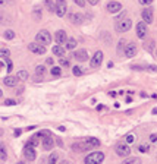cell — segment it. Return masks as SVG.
Instances as JSON below:
<instances>
[{
  "instance_id": "1",
  "label": "cell",
  "mask_w": 157,
  "mask_h": 164,
  "mask_svg": "<svg viewBox=\"0 0 157 164\" xmlns=\"http://www.w3.org/2000/svg\"><path fill=\"white\" fill-rule=\"evenodd\" d=\"M131 26H132V21L129 18L118 19V21H116V25H115V28H116L118 32H126V31L131 29Z\"/></svg>"
},
{
  "instance_id": "2",
  "label": "cell",
  "mask_w": 157,
  "mask_h": 164,
  "mask_svg": "<svg viewBox=\"0 0 157 164\" xmlns=\"http://www.w3.org/2000/svg\"><path fill=\"white\" fill-rule=\"evenodd\" d=\"M103 160H104V154L100 152V151H96V152L88 154L84 161H85L87 164H100Z\"/></svg>"
},
{
  "instance_id": "3",
  "label": "cell",
  "mask_w": 157,
  "mask_h": 164,
  "mask_svg": "<svg viewBox=\"0 0 157 164\" xmlns=\"http://www.w3.org/2000/svg\"><path fill=\"white\" fill-rule=\"evenodd\" d=\"M66 10H68L66 0H56V3H54V13L62 18V16H65Z\"/></svg>"
},
{
  "instance_id": "4",
  "label": "cell",
  "mask_w": 157,
  "mask_h": 164,
  "mask_svg": "<svg viewBox=\"0 0 157 164\" xmlns=\"http://www.w3.org/2000/svg\"><path fill=\"white\" fill-rule=\"evenodd\" d=\"M37 43H40V44H43V46H49V44L52 43L50 32L46 31V29H41V31L37 34Z\"/></svg>"
},
{
  "instance_id": "5",
  "label": "cell",
  "mask_w": 157,
  "mask_h": 164,
  "mask_svg": "<svg viewBox=\"0 0 157 164\" xmlns=\"http://www.w3.org/2000/svg\"><path fill=\"white\" fill-rule=\"evenodd\" d=\"M101 62H103V53L98 50V51H96V54L93 56V59L90 60V66H91L93 69H97V68L101 65Z\"/></svg>"
},
{
  "instance_id": "6",
  "label": "cell",
  "mask_w": 157,
  "mask_h": 164,
  "mask_svg": "<svg viewBox=\"0 0 157 164\" xmlns=\"http://www.w3.org/2000/svg\"><path fill=\"white\" fill-rule=\"evenodd\" d=\"M28 49H30V51H33L35 54H46V46H43L40 43H31L28 46Z\"/></svg>"
},
{
  "instance_id": "7",
  "label": "cell",
  "mask_w": 157,
  "mask_h": 164,
  "mask_svg": "<svg viewBox=\"0 0 157 164\" xmlns=\"http://www.w3.org/2000/svg\"><path fill=\"white\" fill-rule=\"evenodd\" d=\"M137 51H138V49H137V44L135 43H126V46H125V49H123V53L126 57H134V56L137 54Z\"/></svg>"
},
{
  "instance_id": "8",
  "label": "cell",
  "mask_w": 157,
  "mask_h": 164,
  "mask_svg": "<svg viewBox=\"0 0 157 164\" xmlns=\"http://www.w3.org/2000/svg\"><path fill=\"white\" fill-rule=\"evenodd\" d=\"M116 154L119 155V157H129V154H131V148L128 145H125V144H119V145H116Z\"/></svg>"
},
{
  "instance_id": "9",
  "label": "cell",
  "mask_w": 157,
  "mask_h": 164,
  "mask_svg": "<svg viewBox=\"0 0 157 164\" xmlns=\"http://www.w3.org/2000/svg\"><path fill=\"white\" fill-rule=\"evenodd\" d=\"M24 155H25V158H27V160L34 161L35 157H37V154H35V146L25 145V148H24Z\"/></svg>"
},
{
  "instance_id": "10",
  "label": "cell",
  "mask_w": 157,
  "mask_h": 164,
  "mask_svg": "<svg viewBox=\"0 0 157 164\" xmlns=\"http://www.w3.org/2000/svg\"><path fill=\"white\" fill-rule=\"evenodd\" d=\"M148 34V29H147V24L142 21V22H138L137 24V35H138V38H145V35Z\"/></svg>"
},
{
  "instance_id": "11",
  "label": "cell",
  "mask_w": 157,
  "mask_h": 164,
  "mask_svg": "<svg viewBox=\"0 0 157 164\" xmlns=\"http://www.w3.org/2000/svg\"><path fill=\"white\" fill-rule=\"evenodd\" d=\"M107 10L110 13H119L122 10V4L119 1H109L107 3Z\"/></svg>"
},
{
  "instance_id": "12",
  "label": "cell",
  "mask_w": 157,
  "mask_h": 164,
  "mask_svg": "<svg viewBox=\"0 0 157 164\" xmlns=\"http://www.w3.org/2000/svg\"><path fill=\"white\" fill-rule=\"evenodd\" d=\"M54 40H56V44H63L68 40V35H66V32L63 29H59L56 32V35H54Z\"/></svg>"
},
{
  "instance_id": "13",
  "label": "cell",
  "mask_w": 157,
  "mask_h": 164,
  "mask_svg": "<svg viewBox=\"0 0 157 164\" xmlns=\"http://www.w3.org/2000/svg\"><path fill=\"white\" fill-rule=\"evenodd\" d=\"M73 57L78 60V62H85L88 59V53H87V50H76L75 51V54H73Z\"/></svg>"
},
{
  "instance_id": "14",
  "label": "cell",
  "mask_w": 157,
  "mask_h": 164,
  "mask_svg": "<svg viewBox=\"0 0 157 164\" xmlns=\"http://www.w3.org/2000/svg\"><path fill=\"white\" fill-rule=\"evenodd\" d=\"M142 21L145 24H151L153 22V10L151 9H144L142 10Z\"/></svg>"
},
{
  "instance_id": "15",
  "label": "cell",
  "mask_w": 157,
  "mask_h": 164,
  "mask_svg": "<svg viewBox=\"0 0 157 164\" xmlns=\"http://www.w3.org/2000/svg\"><path fill=\"white\" fill-rule=\"evenodd\" d=\"M90 148H91V146L88 145L85 141H84V142H75V144L72 145V149H75V151H87Z\"/></svg>"
},
{
  "instance_id": "16",
  "label": "cell",
  "mask_w": 157,
  "mask_h": 164,
  "mask_svg": "<svg viewBox=\"0 0 157 164\" xmlns=\"http://www.w3.org/2000/svg\"><path fill=\"white\" fill-rule=\"evenodd\" d=\"M53 145H54V141H53V138L49 135V136H46L44 138V141H43V148L46 149V151H49V149H52Z\"/></svg>"
},
{
  "instance_id": "17",
  "label": "cell",
  "mask_w": 157,
  "mask_h": 164,
  "mask_svg": "<svg viewBox=\"0 0 157 164\" xmlns=\"http://www.w3.org/2000/svg\"><path fill=\"white\" fill-rule=\"evenodd\" d=\"M3 84L6 85V87H15L18 84V78H15V76H6L4 79H3Z\"/></svg>"
},
{
  "instance_id": "18",
  "label": "cell",
  "mask_w": 157,
  "mask_h": 164,
  "mask_svg": "<svg viewBox=\"0 0 157 164\" xmlns=\"http://www.w3.org/2000/svg\"><path fill=\"white\" fill-rule=\"evenodd\" d=\"M69 19L73 22V24H76V25H79V24H82V22H84V18L81 16V13H70Z\"/></svg>"
},
{
  "instance_id": "19",
  "label": "cell",
  "mask_w": 157,
  "mask_h": 164,
  "mask_svg": "<svg viewBox=\"0 0 157 164\" xmlns=\"http://www.w3.org/2000/svg\"><path fill=\"white\" fill-rule=\"evenodd\" d=\"M53 54L57 56V57H62V56H65V49L62 47V46H54L53 47Z\"/></svg>"
},
{
  "instance_id": "20",
  "label": "cell",
  "mask_w": 157,
  "mask_h": 164,
  "mask_svg": "<svg viewBox=\"0 0 157 164\" xmlns=\"http://www.w3.org/2000/svg\"><path fill=\"white\" fill-rule=\"evenodd\" d=\"M85 142H87L91 148H93V146H100V141H98L97 138H87Z\"/></svg>"
},
{
  "instance_id": "21",
  "label": "cell",
  "mask_w": 157,
  "mask_h": 164,
  "mask_svg": "<svg viewBox=\"0 0 157 164\" xmlns=\"http://www.w3.org/2000/svg\"><path fill=\"white\" fill-rule=\"evenodd\" d=\"M65 43H66V49H68V50H73V49L76 47V40H75V38H69V40H66Z\"/></svg>"
},
{
  "instance_id": "22",
  "label": "cell",
  "mask_w": 157,
  "mask_h": 164,
  "mask_svg": "<svg viewBox=\"0 0 157 164\" xmlns=\"http://www.w3.org/2000/svg\"><path fill=\"white\" fill-rule=\"evenodd\" d=\"M28 76H30V75H28L27 71H19L18 75H16V78H18V79H21V81H27V79H28Z\"/></svg>"
},
{
  "instance_id": "23",
  "label": "cell",
  "mask_w": 157,
  "mask_h": 164,
  "mask_svg": "<svg viewBox=\"0 0 157 164\" xmlns=\"http://www.w3.org/2000/svg\"><path fill=\"white\" fill-rule=\"evenodd\" d=\"M27 145H31V146H37L38 145V136L35 135V136H33V138H30V141L27 142Z\"/></svg>"
},
{
  "instance_id": "24",
  "label": "cell",
  "mask_w": 157,
  "mask_h": 164,
  "mask_svg": "<svg viewBox=\"0 0 157 164\" xmlns=\"http://www.w3.org/2000/svg\"><path fill=\"white\" fill-rule=\"evenodd\" d=\"M35 73H37V75H40V76H43V75L46 73V66H43V65L37 66V68H35Z\"/></svg>"
},
{
  "instance_id": "25",
  "label": "cell",
  "mask_w": 157,
  "mask_h": 164,
  "mask_svg": "<svg viewBox=\"0 0 157 164\" xmlns=\"http://www.w3.org/2000/svg\"><path fill=\"white\" fill-rule=\"evenodd\" d=\"M59 63H60L62 66H65V68H68V66H69V65H70V60H69V59H66V57H63V56H62V57L59 59Z\"/></svg>"
},
{
  "instance_id": "26",
  "label": "cell",
  "mask_w": 157,
  "mask_h": 164,
  "mask_svg": "<svg viewBox=\"0 0 157 164\" xmlns=\"http://www.w3.org/2000/svg\"><path fill=\"white\" fill-rule=\"evenodd\" d=\"M0 158L1 160H6L7 158V154H6V148L3 144H0Z\"/></svg>"
},
{
  "instance_id": "27",
  "label": "cell",
  "mask_w": 157,
  "mask_h": 164,
  "mask_svg": "<svg viewBox=\"0 0 157 164\" xmlns=\"http://www.w3.org/2000/svg\"><path fill=\"white\" fill-rule=\"evenodd\" d=\"M57 160H59V154L57 152H52L50 157H49V163H57Z\"/></svg>"
},
{
  "instance_id": "28",
  "label": "cell",
  "mask_w": 157,
  "mask_h": 164,
  "mask_svg": "<svg viewBox=\"0 0 157 164\" xmlns=\"http://www.w3.org/2000/svg\"><path fill=\"white\" fill-rule=\"evenodd\" d=\"M72 72H73L75 76H81V75H82V68H79V66H73V68H72Z\"/></svg>"
},
{
  "instance_id": "29",
  "label": "cell",
  "mask_w": 157,
  "mask_h": 164,
  "mask_svg": "<svg viewBox=\"0 0 157 164\" xmlns=\"http://www.w3.org/2000/svg\"><path fill=\"white\" fill-rule=\"evenodd\" d=\"M4 38H6V40H12V38H15V32H13L12 29H7V31L4 32Z\"/></svg>"
},
{
  "instance_id": "30",
  "label": "cell",
  "mask_w": 157,
  "mask_h": 164,
  "mask_svg": "<svg viewBox=\"0 0 157 164\" xmlns=\"http://www.w3.org/2000/svg\"><path fill=\"white\" fill-rule=\"evenodd\" d=\"M9 56H10V51H9L7 49H0V57L6 59V57H9Z\"/></svg>"
},
{
  "instance_id": "31",
  "label": "cell",
  "mask_w": 157,
  "mask_h": 164,
  "mask_svg": "<svg viewBox=\"0 0 157 164\" xmlns=\"http://www.w3.org/2000/svg\"><path fill=\"white\" fill-rule=\"evenodd\" d=\"M46 6H47V9L50 12H54V4H53L52 0H46Z\"/></svg>"
},
{
  "instance_id": "32",
  "label": "cell",
  "mask_w": 157,
  "mask_h": 164,
  "mask_svg": "<svg viewBox=\"0 0 157 164\" xmlns=\"http://www.w3.org/2000/svg\"><path fill=\"white\" fill-rule=\"evenodd\" d=\"M138 151H141V152H148V145H147V144L138 145Z\"/></svg>"
},
{
  "instance_id": "33",
  "label": "cell",
  "mask_w": 157,
  "mask_h": 164,
  "mask_svg": "<svg viewBox=\"0 0 157 164\" xmlns=\"http://www.w3.org/2000/svg\"><path fill=\"white\" fill-rule=\"evenodd\" d=\"M60 73H62L60 68H52V75L53 76H60Z\"/></svg>"
},
{
  "instance_id": "34",
  "label": "cell",
  "mask_w": 157,
  "mask_h": 164,
  "mask_svg": "<svg viewBox=\"0 0 157 164\" xmlns=\"http://www.w3.org/2000/svg\"><path fill=\"white\" fill-rule=\"evenodd\" d=\"M125 46H126V40H121V41H119V46H118V50H119V51H122L123 49H125Z\"/></svg>"
},
{
  "instance_id": "35",
  "label": "cell",
  "mask_w": 157,
  "mask_h": 164,
  "mask_svg": "<svg viewBox=\"0 0 157 164\" xmlns=\"http://www.w3.org/2000/svg\"><path fill=\"white\" fill-rule=\"evenodd\" d=\"M34 16H35V19H37V21H40V19H41V10H40L38 7L34 10Z\"/></svg>"
},
{
  "instance_id": "36",
  "label": "cell",
  "mask_w": 157,
  "mask_h": 164,
  "mask_svg": "<svg viewBox=\"0 0 157 164\" xmlns=\"http://www.w3.org/2000/svg\"><path fill=\"white\" fill-rule=\"evenodd\" d=\"M6 63H7V72H10V71H12V68H13V65H12V62H10V59H9V57H6Z\"/></svg>"
},
{
  "instance_id": "37",
  "label": "cell",
  "mask_w": 157,
  "mask_h": 164,
  "mask_svg": "<svg viewBox=\"0 0 157 164\" xmlns=\"http://www.w3.org/2000/svg\"><path fill=\"white\" fill-rule=\"evenodd\" d=\"M15 104H16V101L15 100H10V98H7L4 101V106H15Z\"/></svg>"
},
{
  "instance_id": "38",
  "label": "cell",
  "mask_w": 157,
  "mask_h": 164,
  "mask_svg": "<svg viewBox=\"0 0 157 164\" xmlns=\"http://www.w3.org/2000/svg\"><path fill=\"white\" fill-rule=\"evenodd\" d=\"M73 1H75L78 6H81V7H84V6H85V0H73Z\"/></svg>"
},
{
  "instance_id": "39",
  "label": "cell",
  "mask_w": 157,
  "mask_h": 164,
  "mask_svg": "<svg viewBox=\"0 0 157 164\" xmlns=\"http://www.w3.org/2000/svg\"><path fill=\"white\" fill-rule=\"evenodd\" d=\"M134 141H135L134 135H129V136H126V142H128V144H131V142H134Z\"/></svg>"
},
{
  "instance_id": "40",
  "label": "cell",
  "mask_w": 157,
  "mask_h": 164,
  "mask_svg": "<svg viewBox=\"0 0 157 164\" xmlns=\"http://www.w3.org/2000/svg\"><path fill=\"white\" fill-rule=\"evenodd\" d=\"M125 163L134 164V163H138V160H137V158H126V161H125Z\"/></svg>"
},
{
  "instance_id": "41",
  "label": "cell",
  "mask_w": 157,
  "mask_h": 164,
  "mask_svg": "<svg viewBox=\"0 0 157 164\" xmlns=\"http://www.w3.org/2000/svg\"><path fill=\"white\" fill-rule=\"evenodd\" d=\"M151 1H153V0H140V4L147 6V4H151Z\"/></svg>"
},
{
  "instance_id": "42",
  "label": "cell",
  "mask_w": 157,
  "mask_h": 164,
  "mask_svg": "<svg viewBox=\"0 0 157 164\" xmlns=\"http://www.w3.org/2000/svg\"><path fill=\"white\" fill-rule=\"evenodd\" d=\"M150 141H151L153 144H156V142H157V135H156V133H153V135L150 136Z\"/></svg>"
},
{
  "instance_id": "43",
  "label": "cell",
  "mask_w": 157,
  "mask_h": 164,
  "mask_svg": "<svg viewBox=\"0 0 157 164\" xmlns=\"http://www.w3.org/2000/svg\"><path fill=\"white\" fill-rule=\"evenodd\" d=\"M148 71H150V72H157V66H156V65L148 66Z\"/></svg>"
},
{
  "instance_id": "44",
  "label": "cell",
  "mask_w": 157,
  "mask_h": 164,
  "mask_svg": "<svg viewBox=\"0 0 157 164\" xmlns=\"http://www.w3.org/2000/svg\"><path fill=\"white\" fill-rule=\"evenodd\" d=\"M87 1H88V3H90V4H93V6L98 3V0H87Z\"/></svg>"
},
{
  "instance_id": "45",
  "label": "cell",
  "mask_w": 157,
  "mask_h": 164,
  "mask_svg": "<svg viewBox=\"0 0 157 164\" xmlns=\"http://www.w3.org/2000/svg\"><path fill=\"white\" fill-rule=\"evenodd\" d=\"M46 63H47V65H53V59H47Z\"/></svg>"
},
{
  "instance_id": "46",
  "label": "cell",
  "mask_w": 157,
  "mask_h": 164,
  "mask_svg": "<svg viewBox=\"0 0 157 164\" xmlns=\"http://www.w3.org/2000/svg\"><path fill=\"white\" fill-rule=\"evenodd\" d=\"M153 113H154V114H157V107H156V109H153Z\"/></svg>"
},
{
  "instance_id": "47",
  "label": "cell",
  "mask_w": 157,
  "mask_h": 164,
  "mask_svg": "<svg viewBox=\"0 0 157 164\" xmlns=\"http://www.w3.org/2000/svg\"><path fill=\"white\" fill-rule=\"evenodd\" d=\"M3 3H6V0H0V4H3Z\"/></svg>"
},
{
  "instance_id": "48",
  "label": "cell",
  "mask_w": 157,
  "mask_h": 164,
  "mask_svg": "<svg viewBox=\"0 0 157 164\" xmlns=\"http://www.w3.org/2000/svg\"><path fill=\"white\" fill-rule=\"evenodd\" d=\"M1 68H3V63H1V62H0V71H1Z\"/></svg>"
},
{
  "instance_id": "49",
  "label": "cell",
  "mask_w": 157,
  "mask_h": 164,
  "mask_svg": "<svg viewBox=\"0 0 157 164\" xmlns=\"http://www.w3.org/2000/svg\"><path fill=\"white\" fill-rule=\"evenodd\" d=\"M1 95H3V92H1V90H0V98H1Z\"/></svg>"
},
{
  "instance_id": "50",
  "label": "cell",
  "mask_w": 157,
  "mask_h": 164,
  "mask_svg": "<svg viewBox=\"0 0 157 164\" xmlns=\"http://www.w3.org/2000/svg\"><path fill=\"white\" fill-rule=\"evenodd\" d=\"M0 135H3V130H1V129H0Z\"/></svg>"
}]
</instances>
